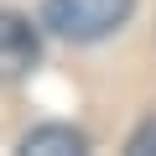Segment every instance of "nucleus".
I'll use <instances>...</instances> for the list:
<instances>
[{
    "instance_id": "obj_1",
    "label": "nucleus",
    "mask_w": 156,
    "mask_h": 156,
    "mask_svg": "<svg viewBox=\"0 0 156 156\" xmlns=\"http://www.w3.org/2000/svg\"><path fill=\"white\" fill-rule=\"evenodd\" d=\"M135 16V0H47L42 26L62 42H104Z\"/></svg>"
},
{
    "instance_id": "obj_4",
    "label": "nucleus",
    "mask_w": 156,
    "mask_h": 156,
    "mask_svg": "<svg viewBox=\"0 0 156 156\" xmlns=\"http://www.w3.org/2000/svg\"><path fill=\"white\" fill-rule=\"evenodd\" d=\"M125 151H130V156H156V115H151V120H140V125L130 130Z\"/></svg>"
},
{
    "instance_id": "obj_3",
    "label": "nucleus",
    "mask_w": 156,
    "mask_h": 156,
    "mask_svg": "<svg viewBox=\"0 0 156 156\" xmlns=\"http://www.w3.org/2000/svg\"><path fill=\"white\" fill-rule=\"evenodd\" d=\"M21 156H83L89 151V135L73 130V125H37L16 140Z\"/></svg>"
},
{
    "instance_id": "obj_2",
    "label": "nucleus",
    "mask_w": 156,
    "mask_h": 156,
    "mask_svg": "<svg viewBox=\"0 0 156 156\" xmlns=\"http://www.w3.org/2000/svg\"><path fill=\"white\" fill-rule=\"evenodd\" d=\"M42 62V31L21 11H0V83H16Z\"/></svg>"
}]
</instances>
